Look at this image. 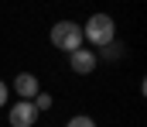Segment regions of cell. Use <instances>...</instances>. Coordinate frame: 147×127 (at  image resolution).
<instances>
[{"label": "cell", "mask_w": 147, "mask_h": 127, "mask_svg": "<svg viewBox=\"0 0 147 127\" xmlns=\"http://www.w3.org/2000/svg\"><path fill=\"white\" fill-rule=\"evenodd\" d=\"M113 38H116V21L110 14H92L82 24V41H89L92 48H106Z\"/></svg>", "instance_id": "1"}, {"label": "cell", "mask_w": 147, "mask_h": 127, "mask_svg": "<svg viewBox=\"0 0 147 127\" xmlns=\"http://www.w3.org/2000/svg\"><path fill=\"white\" fill-rule=\"evenodd\" d=\"M51 45L62 48V52L82 48V24H75V21H58V24L51 28Z\"/></svg>", "instance_id": "2"}, {"label": "cell", "mask_w": 147, "mask_h": 127, "mask_svg": "<svg viewBox=\"0 0 147 127\" xmlns=\"http://www.w3.org/2000/svg\"><path fill=\"white\" fill-rule=\"evenodd\" d=\"M69 65H72L75 76H89V72L99 65V55H96L92 48H75V52H69Z\"/></svg>", "instance_id": "3"}, {"label": "cell", "mask_w": 147, "mask_h": 127, "mask_svg": "<svg viewBox=\"0 0 147 127\" xmlns=\"http://www.w3.org/2000/svg\"><path fill=\"white\" fill-rule=\"evenodd\" d=\"M7 120H10V127H31L38 120V110L31 100H17L14 107H10V113H7Z\"/></svg>", "instance_id": "4"}, {"label": "cell", "mask_w": 147, "mask_h": 127, "mask_svg": "<svg viewBox=\"0 0 147 127\" xmlns=\"http://www.w3.org/2000/svg\"><path fill=\"white\" fill-rule=\"evenodd\" d=\"M14 93H17V100H34L38 93H41L38 76H31V72H17V76H14Z\"/></svg>", "instance_id": "5"}, {"label": "cell", "mask_w": 147, "mask_h": 127, "mask_svg": "<svg viewBox=\"0 0 147 127\" xmlns=\"http://www.w3.org/2000/svg\"><path fill=\"white\" fill-rule=\"evenodd\" d=\"M31 103H34V110H38V113H45V110H51V96H48V93H38V96L31 100Z\"/></svg>", "instance_id": "6"}, {"label": "cell", "mask_w": 147, "mask_h": 127, "mask_svg": "<svg viewBox=\"0 0 147 127\" xmlns=\"http://www.w3.org/2000/svg\"><path fill=\"white\" fill-rule=\"evenodd\" d=\"M65 127H96V120H92V117H86V113H79V117H72Z\"/></svg>", "instance_id": "7"}, {"label": "cell", "mask_w": 147, "mask_h": 127, "mask_svg": "<svg viewBox=\"0 0 147 127\" xmlns=\"http://www.w3.org/2000/svg\"><path fill=\"white\" fill-rule=\"evenodd\" d=\"M99 52H103V58H120V55H123V48H120V45H106V48H99Z\"/></svg>", "instance_id": "8"}, {"label": "cell", "mask_w": 147, "mask_h": 127, "mask_svg": "<svg viewBox=\"0 0 147 127\" xmlns=\"http://www.w3.org/2000/svg\"><path fill=\"white\" fill-rule=\"evenodd\" d=\"M7 96H10V93H7V83H3V79H0V107H3V103H7Z\"/></svg>", "instance_id": "9"}]
</instances>
